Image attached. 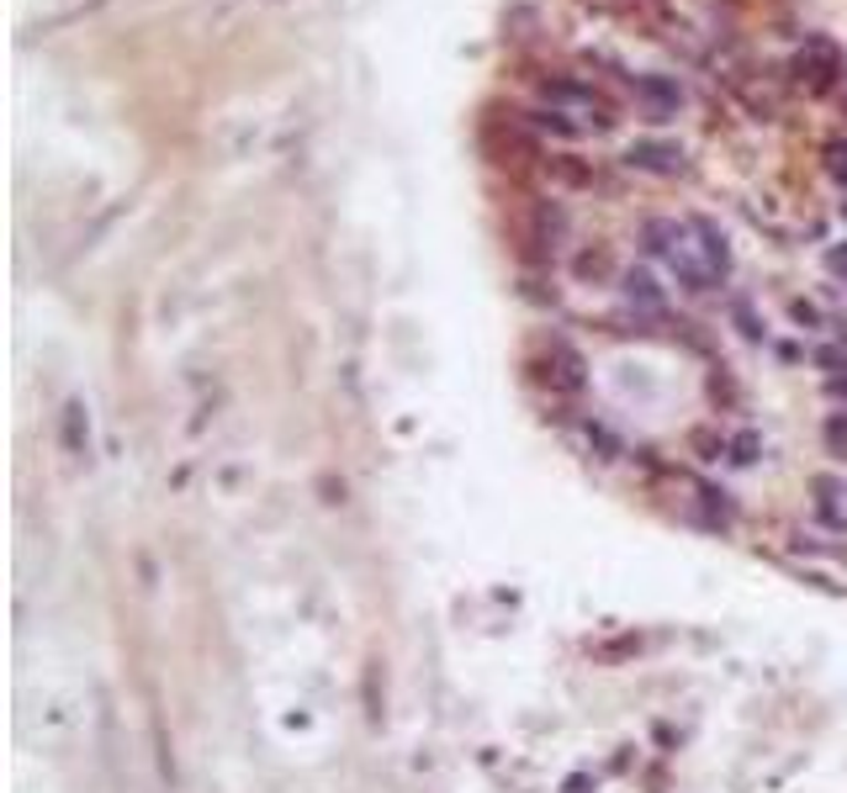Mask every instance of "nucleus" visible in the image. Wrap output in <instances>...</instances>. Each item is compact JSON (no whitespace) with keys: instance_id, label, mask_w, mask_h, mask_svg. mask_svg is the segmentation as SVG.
<instances>
[{"instance_id":"f257e3e1","label":"nucleus","mask_w":847,"mask_h":793,"mask_svg":"<svg viewBox=\"0 0 847 793\" xmlns=\"http://www.w3.org/2000/svg\"><path fill=\"white\" fill-rule=\"evenodd\" d=\"M641 249H647L652 260L668 264L683 291H715V286H721V275H715V264H710V254H704V243H700V233H694V222L652 217V222L641 228Z\"/></svg>"},{"instance_id":"f03ea898","label":"nucleus","mask_w":847,"mask_h":793,"mask_svg":"<svg viewBox=\"0 0 847 793\" xmlns=\"http://www.w3.org/2000/svg\"><path fill=\"white\" fill-rule=\"evenodd\" d=\"M678 487H683L678 513H683L689 524H704V529H731L736 524V508H731V498L721 492V487H710V481H700V477H678Z\"/></svg>"},{"instance_id":"7ed1b4c3","label":"nucleus","mask_w":847,"mask_h":793,"mask_svg":"<svg viewBox=\"0 0 847 793\" xmlns=\"http://www.w3.org/2000/svg\"><path fill=\"white\" fill-rule=\"evenodd\" d=\"M795 74L810 85V91H831V85H843V53L837 43H826V38H805V49L795 53Z\"/></svg>"},{"instance_id":"20e7f679","label":"nucleus","mask_w":847,"mask_h":793,"mask_svg":"<svg viewBox=\"0 0 847 793\" xmlns=\"http://www.w3.org/2000/svg\"><path fill=\"white\" fill-rule=\"evenodd\" d=\"M700 450H704V460H721L731 471H747V466H757V456H763V434H752V429L700 434Z\"/></svg>"},{"instance_id":"39448f33","label":"nucleus","mask_w":847,"mask_h":793,"mask_svg":"<svg viewBox=\"0 0 847 793\" xmlns=\"http://www.w3.org/2000/svg\"><path fill=\"white\" fill-rule=\"evenodd\" d=\"M636 101L647 106V122H673L683 106V85L673 74H636Z\"/></svg>"},{"instance_id":"423d86ee","label":"nucleus","mask_w":847,"mask_h":793,"mask_svg":"<svg viewBox=\"0 0 847 793\" xmlns=\"http://www.w3.org/2000/svg\"><path fill=\"white\" fill-rule=\"evenodd\" d=\"M630 169L641 175H683V148L678 144H662V138H636L626 154Z\"/></svg>"},{"instance_id":"0eeeda50","label":"nucleus","mask_w":847,"mask_h":793,"mask_svg":"<svg viewBox=\"0 0 847 793\" xmlns=\"http://www.w3.org/2000/svg\"><path fill=\"white\" fill-rule=\"evenodd\" d=\"M546 101L551 106H572V112H593V122L599 127H609V106H605V96L593 91V85H582V80H546Z\"/></svg>"},{"instance_id":"6e6552de","label":"nucleus","mask_w":847,"mask_h":793,"mask_svg":"<svg viewBox=\"0 0 847 793\" xmlns=\"http://www.w3.org/2000/svg\"><path fill=\"white\" fill-rule=\"evenodd\" d=\"M810 508L826 529L847 534V477H816L810 481Z\"/></svg>"},{"instance_id":"1a4fd4ad","label":"nucleus","mask_w":847,"mask_h":793,"mask_svg":"<svg viewBox=\"0 0 847 793\" xmlns=\"http://www.w3.org/2000/svg\"><path fill=\"white\" fill-rule=\"evenodd\" d=\"M620 286H626V302L636 307V313H652V317L662 313V286H657L647 270H626V275H620Z\"/></svg>"},{"instance_id":"9d476101","label":"nucleus","mask_w":847,"mask_h":793,"mask_svg":"<svg viewBox=\"0 0 847 793\" xmlns=\"http://www.w3.org/2000/svg\"><path fill=\"white\" fill-rule=\"evenodd\" d=\"M689 222H694V233H700L704 254H710V264H715V275L726 281V275H731V243H726V233H721L710 217H689Z\"/></svg>"},{"instance_id":"9b49d317","label":"nucleus","mask_w":847,"mask_h":793,"mask_svg":"<svg viewBox=\"0 0 847 793\" xmlns=\"http://www.w3.org/2000/svg\"><path fill=\"white\" fill-rule=\"evenodd\" d=\"M551 365L557 371H546L551 382L561 386V392H578L582 386V361H578V349H567V344H551Z\"/></svg>"},{"instance_id":"f8f14e48","label":"nucleus","mask_w":847,"mask_h":793,"mask_svg":"<svg viewBox=\"0 0 847 793\" xmlns=\"http://www.w3.org/2000/svg\"><path fill=\"white\" fill-rule=\"evenodd\" d=\"M789 317H795L799 328H805V334H831V317L822 313V307H816V302H795V307H789Z\"/></svg>"},{"instance_id":"ddd939ff","label":"nucleus","mask_w":847,"mask_h":793,"mask_svg":"<svg viewBox=\"0 0 847 793\" xmlns=\"http://www.w3.org/2000/svg\"><path fill=\"white\" fill-rule=\"evenodd\" d=\"M530 122L540 133H557V138H578V122H567V112L557 106H546V112H530Z\"/></svg>"},{"instance_id":"4468645a","label":"nucleus","mask_w":847,"mask_h":793,"mask_svg":"<svg viewBox=\"0 0 847 793\" xmlns=\"http://www.w3.org/2000/svg\"><path fill=\"white\" fill-rule=\"evenodd\" d=\"M826 175L847 191V138H831V144H826Z\"/></svg>"},{"instance_id":"2eb2a0df","label":"nucleus","mask_w":847,"mask_h":793,"mask_svg":"<svg viewBox=\"0 0 847 793\" xmlns=\"http://www.w3.org/2000/svg\"><path fill=\"white\" fill-rule=\"evenodd\" d=\"M80 403H74L70 408V418H64V429H70V450H80V445H85V439H91V424H85V418H80Z\"/></svg>"},{"instance_id":"dca6fc26","label":"nucleus","mask_w":847,"mask_h":793,"mask_svg":"<svg viewBox=\"0 0 847 793\" xmlns=\"http://www.w3.org/2000/svg\"><path fill=\"white\" fill-rule=\"evenodd\" d=\"M826 270H831L837 281H847V243H831V249H826Z\"/></svg>"},{"instance_id":"f3484780","label":"nucleus","mask_w":847,"mask_h":793,"mask_svg":"<svg viewBox=\"0 0 847 793\" xmlns=\"http://www.w3.org/2000/svg\"><path fill=\"white\" fill-rule=\"evenodd\" d=\"M826 445H831L837 456H847V424H843V418H831V424H826Z\"/></svg>"},{"instance_id":"a211bd4d","label":"nucleus","mask_w":847,"mask_h":793,"mask_svg":"<svg viewBox=\"0 0 847 793\" xmlns=\"http://www.w3.org/2000/svg\"><path fill=\"white\" fill-rule=\"evenodd\" d=\"M578 270H582V275H605V270H609V260H605V254H582V260H578Z\"/></svg>"}]
</instances>
